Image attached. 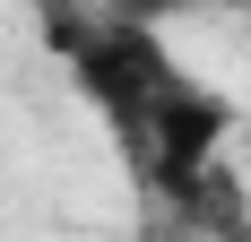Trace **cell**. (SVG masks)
Returning <instances> with one entry per match:
<instances>
[{
  "instance_id": "cell-1",
  "label": "cell",
  "mask_w": 251,
  "mask_h": 242,
  "mask_svg": "<svg viewBox=\"0 0 251 242\" xmlns=\"http://www.w3.org/2000/svg\"><path fill=\"white\" fill-rule=\"evenodd\" d=\"M44 26H52V52H61L70 87L87 96V113L113 130L122 165H139V147H148L165 96L191 78V61L165 44V26L122 18V9H78V0H61V9H44Z\"/></svg>"
},
{
  "instance_id": "cell-2",
  "label": "cell",
  "mask_w": 251,
  "mask_h": 242,
  "mask_svg": "<svg viewBox=\"0 0 251 242\" xmlns=\"http://www.w3.org/2000/svg\"><path fill=\"white\" fill-rule=\"evenodd\" d=\"M156 217H174L191 242H251V182L234 173V156H217V165H208L174 208H156Z\"/></svg>"
},
{
  "instance_id": "cell-3",
  "label": "cell",
  "mask_w": 251,
  "mask_h": 242,
  "mask_svg": "<svg viewBox=\"0 0 251 242\" xmlns=\"http://www.w3.org/2000/svg\"><path fill=\"white\" fill-rule=\"evenodd\" d=\"M104 9H122V18H148V26H165V18H191V9H251V0H104Z\"/></svg>"
},
{
  "instance_id": "cell-4",
  "label": "cell",
  "mask_w": 251,
  "mask_h": 242,
  "mask_svg": "<svg viewBox=\"0 0 251 242\" xmlns=\"http://www.w3.org/2000/svg\"><path fill=\"white\" fill-rule=\"evenodd\" d=\"M139 242H191V234H182L174 217H156V225H139Z\"/></svg>"
}]
</instances>
